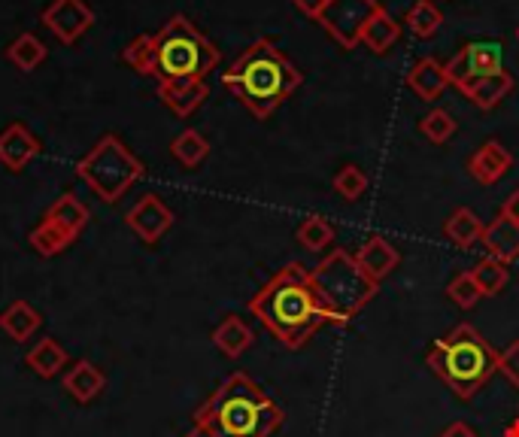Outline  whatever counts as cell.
<instances>
[{"mask_svg": "<svg viewBox=\"0 0 519 437\" xmlns=\"http://www.w3.org/2000/svg\"><path fill=\"white\" fill-rule=\"evenodd\" d=\"M122 58L137 73L155 76L158 82L207 79V73L219 64V49L186 16H173L161 25V31L134 37Z\"/></svg>", "mask_w": 519, "mask_h": 437, "instance_id": "6da1fadb", "label": "cell"}, {"mask_svg": "<svg viewBox=\"0 0 519 437\" xmlns=\"http://www.w3.org/2000/svg\"><path fill=\"white\" fill-rule=\"evenodd\" d=\"M301 79V70L268 37L249 43L243 55L222 73V85L255 119L277 113L295 95Z\"/></svg>", "mask_w": 519, "mask_h": 437, "instance_id": "7a4b0ae2", "label": "cell"}, {"mask_svg": "<svg viewBox=\"0 0 519 437\" xmlns=\"http://www.w3.org/2000/svg\"><path fill=\"white\" fill-rule=\"evenodd\" d=\"M249 310L289 349H301L313 337V331L328 322L313 295L310 271H304L295 261L262 286V292L249 301Z\"/></svg>", "mask_w": 519, "mask_h": 437, "instance_id": "3957f363", "label": "cell"}, {"mask_svg": "<svg viewBox=\"0 0 519 437\" xmlns=\"http://www.w3.org/2000/svg\"><path fill=\"white\" fill-rule=\"evenodd\" d=\"M280 425L283 407L243 371L231 374L195 410V428L216 437H271Z\"/></svg>", "mask_w": 519, "mask_h": 437, "instance_id": "277c9868", "label": "cell"}, {"mask_svg": "<svg viewBox=\"0 0 519 437\" xmlns=\"http://www.w3.org/2000/svg\"><path fill=\"white\" fill-rule=\"evenodd\" d=\"M428 365L459 398H474L498 371V353L474 325H456L447 337L435 340Z\"/></svg>", "mask_w": 519, "mask_h": 437, "instance_id": "5b68a950", "label": "cell"}, {"mask_svg": "<svg viewBox=\"0 0 519 437\" xmlns=\"http://www.w3.org/2000/svg\"><path fill=\"white\" fill-rule=\"evenodd\" d=\"M310 286L313 295L319 301V307L325 310L328 322L334 325H346L365 304L374 301L380 283H374L362 268L356 255H350L346 249H331L319 265L310 271Z\"/></svg>", "mask_w": 519, "mask_h": 437, "instance_id": "8992f818", "label": "cell"}, {"mask_svg": "<svg viewBox=\"0 0 519 437\" xmlns=\"http://www.w3.org/2000/svg\"><path fill=\"white\" fill-rule=\"evenodd\" d=\"M143 173V161L116 134H104L76 161V177L107 204H116Z\"/></svg>", "mask_w": 519, "mask_h": 437, "instance_id": "52a82bcc", "label": "cell"}, {"mask_svg": "<svg viewBox=\"0 0 519 437\" xmlns=\"http://www.w3.org/2000/svg\"><path fill=\"white\" fill-rule=\"evenodd\" d=\"M377 10H380L377 0H328L316 22L325 28V34L337 46L356 49L362 43V34H365V28H368V22L374 19Z\"/></svg>", "mask_w": 519, "mask_h": 437, "instance_id": "ba28073f", "label": "cell"}, {"mask_svg": "<svg viewBox=\"0 0 519 437\" xmlns=\"http://www.w3.org/2000/svg\"><path fill=\"white\" fill-rule=\"evenodd\" d=\"M43 25L61 43H76L95 25V10L85 4V0H52V4L43 10Z\"/></svg>", "mask_w": 519, "mask_h": 437, "instance_id": "9c48e42d", "label": "cell"}, {"mask_svg": "<svg viewBox=\"0 0 519 437\" xmlns=\"http://www.w3.org/2000/svg\"><path fill=\"white\" fill-rule=\"evenodd\" d=\"M501 67V46L498 43H471L465 49H459L450 64H447V79L453 85H462L474 76H489L498 73Z\"/></svg>", "mask_w": 519, "mask_h": 437, "instance_id": "30bf717a", "label": "cell"}, {"mask_svg": "<svg viewBox=\"0 0 519 437\" xmlns=\"http://www.w3.org/2000/svg\"><path fill=\"white\" fill-rule=\"evenodd\" d=\"M125 222L143 243H158L173 228V210L158 195H143L125 213Z\"/></svg>", "mask_w": 519, "mask_h": 437, "instance_id": "8fae6325", "label": "cell"}, {"mask_svg": "<svg viewBox=\"0 0 519 437\" xmlns=\"http://www.w3.org/2000/svg\"><path fill=\"white\" fill-rule=\"evenodd\" d=\"M40 149H43L40 140L22 122H13L0 131V164H4L10 173H22L40 155Z\"/></svg>", "mask_w": 519, "mask_h": 437, "instance_id": "7c38bea8", "label": "cell"}, {"mask_svg": "<svg viewBox=\"0 0 519 437\" xmlns=\"http://www.w3.org/2000/svg\"><path fill=\"white\" fill-rule=\"evenodd\" d=\"M210 89L204 79H173V82H158V98L167 110H173L180 119H189L204 101Z\"/></svg>", "mask_w": 519, "mask_h": 437, "instance_id": "4fadbf2b", "label": "cell"}, {"mask_svg": "<svg viewBox=\"0 0 519 437\" xmlns=\"http://www.w3.org/2000/svg\"><path fill=\"white\" fill-rule=\"evenodd\" d=\"M513 85H516L513 76L507 70H498V73H489V76H474V79L462 82L459 89L480 110H495L513 92Z\"/></svg>", "mask_w": 519, "mask_h": 437, "instance_id": "5bb4252c", "label": "cell"}, {"mask_svg": "<svg viewBox=\"0 0 519 437\" xmlns=\"http://www.w3.org/2000/svg\"><path fill=\"white\" fill-rule=\"evenodd\" d=\"M107 389V377L104 371L89 362V359H79L73 362V368L64 374V392L79 401V404H92L95 398H101V392Z\"/></svg>", "mask_w": 519, "mask_h": 437, "instance_id": "9a60e30c", "label": "cell"}, {"mask_svg": "<svg viewBox=\"0 0 519 437\" xmlns=\"http://www.w3.org/2000/svg\"><path fill=\"white\" fill-rule=\"evenodd\" d=\"M356 261H359V268L374 280H386L395 268H398V261H401V252L386 240V237H368L359 252H356Z\"/></svg>", "mask_w": 519, "mask_h": 437, "instance_id": "2e32d148", "label": "cell"}, {"mask_svg": "<svg viewBox=\"0 0 519 437\" xmlns=\"http://www.w3.org/2000/svg\"><path fill=\"white\" fill-rule=\"evenodd\" d=\"M510 164H513V155L498 143V140H486L477 152H474V158L468 161V170H471V177L477 180V183H483V186H495L504 173L510 170Z\"/></svg>", "mask_w": 519, "mask_h": 437, "instance_id": "e0dca14e", "label": "cell"}, {"mask_svg": "<svg viewBox=\"0 0 519 437\" xmlns=\"http://www.w3.org/2000/svg\"><path fill=\"white\" fill-rule=\"evenodd\" d=\"M483 246L492 258L504 261V265H510V261L519 258V222L507 219V216H495L486 231H483Z\"/></svg>", "mask_w": 519, "mask_h": 437, "instance_id": "ac0fdd59", "label": "cell"}, {"mask_svg": "<svg viewBox=\"0 0 519 437\" xmlns=\"http://www.w3.org/2000/svg\"><path fill=\"white\" fill-rule=\"evenodd\" d=\"M407 85H410V89H413L422 101H438V98L447 92V85H450L447 67L438 64L435 58H422V61H416V64L410 67Z\"/></svg>", "mask_w": 519, "mask_h": 437, "instance_id": "d6986e66", "label": "cell"}, {"mask_svg": "<svg viewBox=\"0 0 519 437\" xmlns=\"http://www.w3.org/2000/svg\"><path fill=\"white\" fill-rule=\"evenodd\" d=\"M40 325H43V316L28 301H13L4 313H0V328H4L7 337L16 340V343L31 340L40 331Z\"/></svg>", "mask_w": 519, "mask_h": 437, "instance_id": "ffe728a7", "label": "cell"}, {"mask_svg": "<svg viewBox=\"0 0 519 437\" xmlns=\"http://www.w3.org/2000/svg\"><path fill=\"white\" fill-rule=\"evenodd\" d=\"M25 365H28L37 377L52 380V377H58V374L64 371L67 353H64V346H61L55 337H43V340H37V343L28 349Z\"/></svg>", "mask_w": 519, "mask_h": 437, "instance_id": "44dd1931", "label": "cell"}, {"mask_svg": "<svg viewBox=\"0 0 519 437\" xmlns=\"http://www.w3.org/2000/svg\"><path fill=\"white\" fill-rule=\"evenodd\" d=\"M252 340H255V334H252V328L240 319V316H228L216 331H213V343H216V349L222 356H228V359H240L246 349L252 346Z\"/></svg>", "mask_w": 519, "mask_h": 437, "instance_id": "7402d4cb", "label": "cell"}, {"mask_svg": "<svg viewBox=\"0 0 519 437\" xmlns=\"http://www.w3.org/2000/svg\"><path fill=\"white\" fill-rule=\"evenodd\" d=\"M49 222H55L58 228H64L67 234H73L79 240V234L85 231V225H89V207H85L76 195H61L49 210L46 216Z\"/></svg>", "mask_w": 519, "mask_h": 437, "instance_id": "603a6c76", "label": "cell"}, {"mask_svg": "<svg viewBox=\"0 0 519 437\" xmlns=\"http://www.w3.org/2000/svg\"><path fill=\"white\" fill-rule=\"evenodd\" d=\"M398 40H401V25L392 19V13H389L386 7H380V10L374 13V19L368 22L365 34H362V43H365L371 52L383 55V52H389Z\"/></svg>", "mask_w": 519, "mask_h": 437, "instance_id": "cb8c5ba5", "label": "cell"}, {"mask_svg": "<svg viewBox=\"0 0 519 437\" xmlns=\"http://www.w3.org/2000/svg\"><path fill=\"white\" fill-rule=\"evenodd\" d=\"M444 231H447V237H450L459 249H471V246L483 243V231H486V225L480 222V216H477L474 210L459 207V210H453V216L447 219Z\"/></svg>", "mask_w": 519, "mask_h": 437, "instance_id": "d4e9b609", "label": "cell"}, {"mask_svg": "<svg viewBox=\"0 0 519 437\" xmlns=\"http://www.w3.org/2000/svg\"><path fill=\"white\" fill-rule=\"evenodd\" d=\"M28 243L34 246V252H40V255L52 258V255H61V252H64L70 243H76V237H70V234H67L64 228H58L55 222L40 219V222L31 228Z\"/></svg>", "mask_w": 519, "mask_h": 437, "instance_id": "484cf974", "label": "cell"}, {"mask_svg": "<svg viewBox=\"0 0 519 437\" xmlns=\"http://www.w3.org/2000/svg\"><path fill=\"white\" fill-rule=\"evenodd\" d=\"M170 155L177 158L183 167H198V164H204V158L210 155V143H207V137L201 134V131H195V128H186L183 134H177L173 137V143H170Z\"/></svg>", "mask_w": 519, "mask_h": 437, "instance_id": "4316f807", "label": "cell"}, {"mask_svg": "<svg viewBox=\"0 0 519 437\" xmlns=\"http://www.w3.org/2000/svg\"><path fill=\"white\" fill-rule=\"evenodd\" d=\"M404 25L410 28V34L413 37H419V40H428V37H435L438 31H441V25H444V16H441V10L431 4V0H416V4L407 10V16H404Z\"/></svg>", "mask_w": 519, "mask_h": 437, "instance_id": "83f0119b", "label": "cell"}, {"mask_svg": "<svg viewBox=\"0 0 519 437\" xmlns=\"http://www.w3.org/2000/svg\"><path fill=\"white\" fill-rule=\"evenodd\" d=\"M471 274H474V280H477L483 298H495V295L507 286V280H510L507 265H504V261H498V258H492V255L480 258Z\"/></svg>", "mask_w": 519, "mask_h": 437, "instance_id": "f1b7e54d", "label": "cell"}, {"mask_svg": "<svg viewBox=\"0 0 519 437\" xmlns=\"http://www.w3.org/2000/svg\"><path fill=\"white\" fill-rule=\"evenodd\" d=\"M46 46L34 37V34H22V37H16L13 43H10V49H7V58L22 70V73H31V70H37L43 61H46Z\"/></svg>", "mask_w": 519, "mask_h": 437, "instance_id": "f546056e", "label": "cell"}, {"mask_svg": "<svg viewBox=\"0 0 519 437\" xmlns=\"http://www.w3.org/2000/svg\"><path fill=\"white\" fill-rule=\"evenodd\" d=\"M368 189V177H365V170L359 164H346L337 170V177H334V192L346 201H356L362 198Z\"/></svg>", "mask_w": 519, "mask_h": 437, "instance_id": "4dcf8cb0", "label": "cell"}, {"mask_svg": "<svg viewBox=\"0 0 519 437\" xmlns=\"http://www.w3.org/2000/svg\"><path fill=\"white\" fill-rule=\"evenodd\" d=\"M298 240L310 249V252H322L325 246L334 243V228L322 219V216H310L301 222L298 228Z\"/></svg>", "mask_w": 519, "mask_h": 437, "instance_id": "1f68e13d", "label": "cell"}, {"mask_svg": "<svg viewBox=\"0 0 519 437\" xmlns=\"http://www.w3.org/2000/svg\"><path fill=\"white\" fill-rule=\"evenodd\" d=\"M419 131L425 140H431L435 146L447 143L453 134H456V119L447 113V110H431L422 122H419Z\"/></svg>", "mask_w": 519, "mask_h": 437, "instance_id": "d6a6232c", "label": "cell"}, {"mask_svg": "<svg viewBox=\"0 0 519 437\" xmlns=\"http://www.w3.org/2000/svg\"><path fill=\"white\" fill-rule=\"evenodd\" d=\"M447 295L462 307V310H471V307H477L480 304V298H483V292H480V286H477V280H474V274L471 271H462V274H456L453 277V283L447 286Z\"/></svg>", "mask_w": 519, "mask_h": 437, "instance_id": "836d02e7", "label": "cell"}, {"mask_svg": "<svg viewBox=\"0 0 519 437\" xmlns=\"http://www.w3.org/2000/svg\"><path fill=\"white\" fill-rule=\"evenodd\" d=\"M498 371L513 383V386H519V340H513L504 353L498 356Z\"/></svg>", "mask_w": 519, "mask_h": 437, "instance_id": "e575fe53", "label": "cell"}, {"mask_svg": "<svg viewBox=\"0 0 519 437\" xmlns=\"http://www.w3.org/2000/svg\"><path fill=\"white\" fill-rule=\"evenodd\" d=\"M292 4H295V7H298L304 16H307V19H319L328 0H292Z\"/></svg>", "mask_w": 519, "mask_h": 437, "instance_id": "d590c367", "label": "cell"}, {"mask_svg": "<svg viewBox=\"0 0 519 437\" xmlns=\"http://www.w3.org/2000/svg\"><path fill=\"white\" fill-rule=\"evenodd\" d=\"M438 437H480L471 425H465V422H453V425H447Z\"/></svg>", "mask_w": 519, "mask_h": 437, "instance_id": "8d00e7d4", "label": "cell"}, {"mask_svg": "<svg viewBox=\"0 0 519 437\" xmlns=\"http://www.w3.org/2000/svg\"><path fill=\"white\" fill-rule=\"evenodd\" d=\"M501 216H507V219H513V222H519V189L507 195V201L501 204Z\"/></svg>", "mask_w": 519, "mask_h": 437, "instance_id": "74e56055", "label": "cell"}, {"mask_svg": "<svg viewBox=\"0 0 519 437\" xmlns=\"http://www.w3.org/2000/svg\"><path fill=\"white\" fill-rule=\"evenodd\" d=\"M504 437H519V416L507 425V431H504Z\"/></svg>", "mask_w": 519, "mask_h": 437, "instance_id": "f35d334b", "label": "cell"}, {"mask_svg": "<svg viewBox=\"0 0 519 437\" xmlns=\"http://www.w3.org/2000/svg\"><path fill=\"white\" fill-rule=\"evenodd\" d=\"M186 437H216V434H210V431H204V428H192Z\"/></svg>", "mask_w": 519, "mask_h": 437, "instance_id": "ab89813d", "label": "cell"}, {"mask_svg": "<svg viewBox=\"0 0 519 437\" xmlns=\"http://www.w3.org/2000/svg\"><path fill=\"white\" fill-rule=\"evenodd\" d=\"M516 40H519V28H516Z\"/></svg>", "mask_w": 519, "mask_h": 437, "instance_id": "60d3db41", "label": "cell"}]
</instances>
